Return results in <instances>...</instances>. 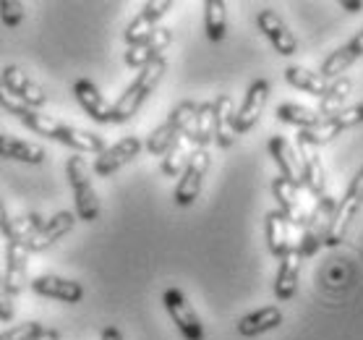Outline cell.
I'll return each instance as SVG.
<instances>
[{
  "label": "cell",
  "instance_id": "29",
  "mask_svg": "<svg viewBox=\"0 0 363 340\" xmlns=\"http://www.w3.org/2000/svg\"><path fill=\"white\" fill-rule=\"evenodd\" d=\"M45 223L42 215L37 212H26V215H18V217H11L9 220V228H6V241L9 243H16V246H29V241L34 238V233L40 231V225Z\"/></svg>",
  "mask_w": 363,
  "mask_h": 340
},
{
  "label": "cell",
  "instance_id": "35",
  "mask_svg": "<svg viewBox=\"0 0 363 340\" xmlns=\"http://www.w3.org/2000/svg\"><path fill=\"white\" fill-rule=\"evenodd\" d=\"M26 16L24 3L18 0H0V21L9 26V29H16Z\"/></svg>",
  "mask_w": 363,
  "mask_h": 340
},
{
  "label": "cell",
  "instance_id": "18",
  "mask_svg": "<svg viewBox=\"0 0 363 340\" xmlns=\"http://www.w3.org/2000/svg\"><path fill=\"white\" fill-rule=\"evenodd\" d=\"M301 267H303V257H301L298 246L288 249L280 257L277 278H274V296H277V301H290L296 296L298 280H301Z\"/></svg>",
  "mask_w": 363,
  "mask_h": 340
},
{
  "label": "cell",
  "instance_id": "4",
  "mask_svg": "<svg viewBox=\"0 0 363 340\" xmlns=\"http://www.w3.org/2000/svg\"><path fill=\"white\" fill-rule=\"evenodd\" d=\"M66 175L68 183L74 189V199H76V212L74 215L84 223H97L99 220V199L97 191L91 186L89 175H86V165H84L82 158H68L66 163Z\"/></svg>",
  "mask_w": 363,
  "mask_h": 340
},
{
  "label": "cell",
  "instance_id": "17",
  "mask_svg": "<svg viewBox=\"0 0 363 340\" xmlns=\"http://www.w3.org/2000/svg\"><path fill=\"white\" fill-rule=\"evenodd\" d=\"M272 194H274V199H277V204H280V212L290 220V225L303 228L306 217H308V209L303 207V199H301L303 186L293 181H285L282 175H277L272 181Z\"/></svg>",
  "mask_w": 363,
  "mask_h": 340
},
{
  "label": "cell",
  "instance_id": "40",
  "mask_svg": "<svg viewBox=\"0 0 363 340\" xmlns=\"http://www.w3.org/2000/svg\"><path fill=\"white\" fill-rule=\"evenodd\" d=\"M337 6L347 13H358V11H363V0H340Z\"/></svg>",
  "mask_w": 363,
  "mask_h": 340
},
{
  "label": "cell",
  "instance_id": "14",
  "mask_svg": "<svg viewBox=\"0 0 363 340\" xmlns=\"http://www.w3.org/2000/svg\"><path fill=\"white\" fill-rule=\"evenodd\" d=\"M170 9H173V0H149V3H144V6H141L139 16L133 18L128 26H125V32H123L125 45L131 48V45H139V42L147 40L149 34L157 29L160 18L165 16Z\"/></svg>",
  "mask_w": 363,
  "mask_h": 340
},
{
  "label": "cell",
  "instance_id": "6",
  "mask_svg": "<svg viewBox=\"0 0 363 340\" xmlns=\"http://www.w3.org/2000/svg\"><path fill=\"white\" fill-rule=\"evenodd\" d=\"M209 165H212L209 150L191 152V158H189V163H186V168H183V173H181V178H178V186H175V194H173V199L178 207H191V204L196 202Z\"/></svg>",
  "mask_w": 363,
  "mask_h": 340
},
{
  "label": "cell",
  "instance_id": "37",
  "mask_svg": "<svg viewBox=\"0 0 363 340\" xmlns=\"http://www.w3.org/2000/svg\"><path fill=\"white\" fill-rule=\"evenodd\" d=\"M13 314H16V307H13V293L9 290L6 275L0 273V322H11Z\"/></svg>",
  "mask_w": 363,
  "mask_h": 340
},
{
  "label": "cell",
  "instance_id": "15",
  "mask_svg": "<svg viewBox=\"0 0 363 340\" xmlns=\"http://www.w3.org/2000/svg\"><path fill=\"white\" fill-rule=\"evenodd\" d=\"M0 82H3V87H6L11 94H16L18 100L24 102V105H29L32 110H42L48 105V94L42 92V87H37L18 66L3 68V71H0Z\"/></svg>",
  "mask_w": 363,
  "mask_h": 340
},
{
  "label": "cell",
  "instance_id": "28",
  "mask_svg": "<svg viewBox=\"0 0 363 340\" xmlns=\"http://www.w3.org/2000/svg\"><path fill=\"white\" fill-rule=\"evenodd\" d=\"M194 150H206L215 141V116H212V102H201L196 108V118L191 126V133L186 136Z\"/></svg>",
  "mask_w": 363,
  "mask_h": 340
},
{
  "label": "cell",
  "instance_id": "23",
  "mask_svg": "<svg viewBox=\"0 0 363 340\" xmlns=\"http://www.w3.org/2000/svg\"><path fill=\"white\" fill-rule=\"evenodd\" d=\"M212 116H215V141H217V147L230 150L233 144H235V128H233V121H235V108H233L230 94H217V100H212Z\"/></svg>",
  "mask_w": 363,
  "mask_h": 340
},
{
  "label": "cell",
  "instance_id": "20",
  "mask_svg": "<svg viewBox=\"0 0 363 340\" xmlns=\"http://www.w3.org/2000/svg\"><path fill=\"white\" fill-rule=\"evenodd\" d=\"M361 58H363V29L355 34L353 40L347 42L345 48H337L330 58L324 60L319 76H322V79H332V82H335V79H340L347 68L353 66L355 60H361Z\"/></svg>",
  "mask_w": 363,
  "mask_h": 340
},
{
  "label": "cell",
  "instance_id": "38",
  "mask_svg": "<svg viewBox=\"0 0 363 340\" xmlns=\"http://www.w3.org/2000/svg\"><path fill=\"white\" fill-rule=\"evenodd\" d=\"M0 108L9 110L11 116H16V118H18L26 108H29V105H24V102L18 100L16 94H11V92L6 89V87H3V82H0Z\"/></svg>",
  "mask_w": 363,
  "mask_h": 340
},
{
  "label": "cell",
  "instance_id": "19",
  "mask_svg": "<svg viewBox=\"0 0 363 340\" xmlns=\"http://www.w3.org/2000/svg\"><path fill=\"white\" fill-rule=\"evenodd\" d=\"M76 223V215L74 212H55L52 217H48L45 223L40 225V231L34 233V238L29 241V246H26V251H45L50 249L52 243H58L66 233H71V228H74Z\"/></svg>",
  "mask_w": 363,
  "mask_h": 340
},
{
  "label": "cell",
  "instance_id": "8",
  "mask_svg": "<svg viewBox=\"0 0 363 340\" xmlns=\"http://www.w3.org/2000/svg\"><path fill=\"white\" fill-rule=\"evenodd\" d=\"M298 147V160H301V170H303V189L314 197V199H322L327 194V178H324V165H322V155H319V147L314 141H308L303 133L298 131L296 139Z\"/></svg>",
  "mask_w": 363,
  "mask_h": 340
},
{
  "label": "cell",
  "instance_id": "25",
  "mask_svg": "<svg viewBox=\"0 0 363 340\" xmlns=\"http://www.w3.org/2000/svg\"><path fill=\"white\" fill-rule=\"evenodd\" d=\"M267 150H269L272 160L277 163L280 175L285 178V181H293V183H301V186H303L301 160H298V152L288 144V139H282V136H272L269 144H267Z\"/></svg>",
  "mask_w": 363,
  "mask_h": 340
},
{
  "label": "cell",
  "instance_id": "21",
  "mask_svg": "<svg viewBox=\"0 0 363 340\" xmlns=\"http://www.w3.org/2000/svg\"><path fill=\"white\" fill-rule=\"evenodd\" d=\"M9 290L16 296L29 285V251L16 243H6V267H3Z\"/></svg>",
  "mask_w": 363,
  "mask_h": 340
},
{
  "label": "cell",
  "instance_id": "32",
  "mask_svg": "<svg viewBox=\"0 0 363 340\" xmlns=\"http://www.w3.org/2000/svg\"><path fill=\"white\" fill-rule=\"evenodd\" d=\"M274 116H277V121H282V124L298 126L301 131L316 128V126L322 124V116H319L316 110L306 108V105H296V102H285V105H277Z\"/></svg>",
  "mask_w": 363,
  "mask_h": 340
},
{
  "label": "cell",
  "instance_id": "3",
  "mask_svg": "<svg viewBox=\"0 0 363 340\" xmlns=\"http://www.w3.org/2000/svg\"><path fill=\"white\" fill-rule=\"evenodd\" d=\"M196 102H181V105H175V110L167 116V121L162 126H157L155 131L149 133L147 139V152L149 155H155V158H162L170 147H173L175 141L186 139L191 133V126H194V118H196Z\"/></svg>",
  "mask_w": 363,
  "mask_h": 340
},
{
  "label": "cell",
  "instance_id": "30",
  "mask_svg": "<svg viewBox=\"0 0 363 340\" xmlns=\"http://www.w3.org/2000/svg\"><path fill=\"white\" fill-rule=\"evenodd\" d=\"M285 82H288L290 87H296V89L306 92V94H314V97H319V100L327 94V87H330L327 79H322L319 74L308 71V68H301V66L285 68Z\"/></svg>",
  "mask_w": 363,
  "mask_h": 340
},
{
  "label": "cell",
  "instance_id": "9",
  "mask_svg": "<svg viewBox=\"0 0 363 340\" xmlns=\"http://www.w3.org/2000/svg\"><path fill=\"white\" fill-rule=\"evenodd\" d=\"M358 124H363V102L347 105V108H342L335 116L322 118V124L316 126V128H308V131H301V133L308 141H314L316 147H322V144H327V141H332L335 136H340L342 131H347V128H353Z\"/></svg>",
  "mask_w": 363,
  "mask_h": 340
},
{
  "label": "cell",
  "instance_id": "24",
  "mask_svg": "<svg viewBox=\"0 0 363 340\" xmlns=\"http://www.w3.org/2000/svg\"><path fill=\"white\" fill-rule=\"evenodd\" d=\"M282 309L280 307H264V309H256L251 314L240 317L235 330H238L240 338H256V335H264V332L274 330L282 324Z\"/></svg>",
  "mask_w": 363,
  "mask_h": 340
},
{
  "label": "cell",
  "instance_id": "41",
  "mask_svg": "<svg viewBox=\"0 0 363 340\" xmlns=\"http://www.w3.org/2000/svg\"><path fill=\"white\" fill-rule=\"evenodd\" d=\"M34 340H60V332L55 330V327H45Z\"/></svg>",
  "mask_w": 363,
  "mask_h": 340
},
{
  "label": "cell",
  "instance_id": "5",
  "mask_svg": "<svg viewBox=\"0 0 363 340\" xmlns=\"http://www.w3.org/2000/svg\"><path fill=\"white\" fill-rule=\"evenodd\" d=\"M361 207H363V165L358 168V173L353 175L347 191L342 194V199L337 202V207H335L330 236H327V243H324V246H340V243L345 241L347 228H350V223L355 220V215H358Z\"/></svg>",
  "mask_w": 363,
  "mask_h": 340
},
{
  "label": "cell",
  "instance_id": "31",
  "mask_svg": "<svg viewBox=\"0 0 363 340\" xmlns=\"http://www.w3.org/2000/svg\"><path fill=\"white\" fill-rule=\"evenodd\" d=\"M350 92H353V82H350L347 76L335 79V82L327 87V94L319 100V110H316V113L322 118H330V116H335V113H340V110L345 108V100L350 97Z\"/></svg>",
  "mask_w": 363,
  "mask_h": 340
},
{
  "label": "cell",
  "instance_id": "16",
  "mask_svg": "<svg viewBox=\"0 0 363 340\" xmlns=\"http://www.w3.org/2000/svg\"><path fill=\"white\" fill-rule=\"evenodd\" d=\"M170 42H173V32H170V29H165V26H157L155 32L149 34L147 40L139 42V45H131V48L125 50V55H123L125 66L139 68V71H141L147 63L157 60L160 55L170 48Z\"/></svg>",
  "mask_w": 363,
  "mask_h": 340
},
{
  "label": "cell",
  "instance_id": "7",
  "mask_svg": "<svg viewBox=\"0 0 363 340\" xmlns=\"http://www.w3.org/2000/svg\"><path fill=\"white\" fill-rule=\"evenodd\" d=\"M162 304H165L167 314L173 319V324L181 330V335L186 340H204V324L199 319V314L194 312V307L189 304L186 293L181 288H167L162 293Z\"/></svg>",
  "mask_w": 363,
  "mask_h": 340
},
{
  "label": "cell",
  "instance_id": "39",
  "mask_svg": "<svg viewBox=\"0 0 363 340\" xmlns=\"http://www.w3.org/2000/svg\"><path fill=\"white\" fill-rule=\"evenodd\" d=\"M99 340H123V332L110 324V327H102V332H99Z\"/></svg>",
  "mask_w": 363,
  "mask_h": 340
},
{
  "label": "cell",
  "instance_id": "11",
  "mask_svg": "<svg viewBox=\"0 0 363 340\" xmlns=\"http://www.w3.org/2000/svg\"><path fill=\"white\" fill-rule=\"evenodd\" d=\"M256 26L264 34L267 40L272 42V48L280 55H296L298 53V40L296 34L290 32V26L280 18V13H274L272 9H262L256 13Z\"/></svg>",
  "mask_w": 363,
  "mask_h": 340
},
{
  "label": "cell",
  "instance_id": "42",
  "mask_svg": "<svg viewBox=\"0 0 363 340\" xmlns=\"http://www.w3.org/2000/svg\"><path fill=\"white\" fill-rule=\"evenodd\" d=\"M9 209H6V204H3V199H0V233H6V228H9Z\"/></svg>",
  "mask_w": 363,
  "mask_h": 340
},
{
  "label": "cell",
  "instance_id": "13",
  "mask_svg": "<svg viewBox=\"0 0 363 340\" xmlns=\"http://www.w3.org/2000/svg\"><path fill=\"white\" fill-rule=\"evenodd\" d=\"M29 288L42 296V299H55L63 304H79L84 299V285L71 280V278H60V275H37L29 280Z\"/></svg>",
  "mask_w": 363,
  "mask_h": 340
},
{
  "label": "cell",
  "instance_id": "33",
  "mask_svg": "<svg viewBox=\"0 0 363 340\" xmlns=\"http://www.w3.org/2000/svg\"><path fill=\"white\" fill-rule=\"evenodd\" d=\"M204 32L212 42H223L228 34V6L223 0L204 3Z\"/></svg>",
  "mask_w": 363,
  "mask_h": 340
},
{
  "label": "cell",
  "instance_id": "26",
  "mask_svg": "<svg viewBox=\"0 0 363 340\" xmlns=\"http://www.w3.org/2000/svg\"><path fill=\"white\" fill-rule=\"evenodd\" d=\"M0 158L26 163V165H42L45 158H48V152L42 150L40 144L21 141L16 136H9V133H0Z\"/></svg>",
  "mask_w": 363,
  "mask_h": 340
},
{
  "label": "cell",
  "instance_id": "22",
  "mask_svg": "<svg viewBox=\"0 0 363 340\" xmlns=\"http://www.w3.org/2000/svg\"><path fill=\"white\" fill-rule=\"evenodd\" d=\"M74 97L79 102V108L94 121V124H110V105L105 97L99 94V89L89 79H79L74 84Z\"/></svg>",
  "mask_w": 363,
  "mask_h": 340
},
{
  "label": "cell",
  "instance_id": "12",
  "mask_svg": "<svg viewBox=\"0 0 363 340\" xmlns=\"http://www.w3.org/2000/svg\"><path fill=\"white\" fill-rule=\"evenodd\" d=\"M141 152V139L139 136H125V139L116 141L113 147H105L94 160V173L99 178H108V175L118 173L123 165H128L136 155Z\"/></svg>",
  "mask_w": 363,
  "mask_h": 340
},
{
  "label": "cell",
  "instance_id": "10",
  "mask_svg": "<svg viewBox=\"0 0 363 340\" xmlns=\"http://www.w3.org/2000/svg\"><path fill=\"white\" fill-rule=\"evenodd\" d=\"M267 100H269V82L267 79H256L248 87L246 97H243V105L235 110V121H233V128H235V136L238 133H248L259 124V118L264 113Z\"/></svg>",
  "mask_w": 363,
  "mask_h": 340
},
{
  "label": "cell",
  "instance_id": "2",
  "mask_svg": "<svg viewBox=\"0 0 363 340\" xmlns=\"http://www.w3.org/2000/svg\"><path fill=\"white\" fill-rule=\"evenodd\" d=\"M335 207H337V199L330 197V194H324L322 199H314V207L308 209V217H306L303 228H301V241H298V251H301L303 259L314 257L316 251L327 243Z\"/></svg>",
  "mask_w": 363,
  "mask_h": 340
},
{
  "label": "cell",
  "instance_id": "1",
  "mask_svg": "<svg viewBox=\"0 0 363 340\" xmlns=\"http://www.w3.org/2000/svg\"><path fill=\"white\" fill-rule=\"evenodd\" d=\"M167 74V58L160 55L157 60H152L141 68L139 76L131 82V87L116 100V105H110V124H125L131 121L141 110V105L149 100V94L157 89V84L162 82V76Z\"/></svg>",
  "mask_w": 363,
  "mask_h": 340
},
{
  "label": "cell",
  "instance_id": "34",
  "mask_svg": "<svg viewBox=\"0 0 363 340\" xmlns=\"http://www.w3.org/2000/svg\"><path fill=\"white\" fill-rule=\"evenodd\" d=\"M191 152L194 150H189V139H178L170 147V150L162 155V165H160V170L165 175H170V178H175V175H181L183 173V168H186V163H189V158H191Z\"/></svg>",
  "mask_w": 363,
  "mask_h": 340
},
{
  "label": "cell",
  "instance_id": "27",
  "mask_svg": "<svg viewBox=\"0 0 363 340\" xmlns=\"http://www.w3.org/2000/svg\"><path fill=\"white\" fill-rule=\"evenodd\" d=\"M264 231H267V246H269V251H272L277 259H280L288 249H293V241H290V231H293V225H290V220L282 215L280 209L267 212Z\"/></svg>",
  "mask_w": 363,
  "mask_h": 340
},
{
  "label": "cell",
  "instance_id": "36",
  "mask_svg": "<svg viewBox=\"0 0 363 340\" xmlns=\"http://www.w3.org/2000/svg\"><path fill=\"white\" fill-rule=\"evenodd\" d=\"M42 330H45V324H40V322H24V324H16V327H11V330H6V332H0V340H34Z\"/></svg>",
  "mask_w": 363,
  "mask_h": 340
}]
</instances>
